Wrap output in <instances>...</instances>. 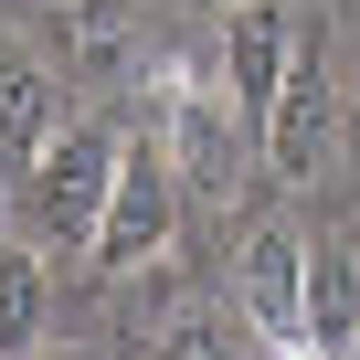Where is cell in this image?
<instances>
[{"mask_svg":"<svg viewBox=\"0 0 360 360\" xmlns=\"http://www.w3.org/2000/svg\"><path fill=\"white\" fill-rule=\"evenodd\" d=\"M117 159L127 138L75 117L22 180H11V212H22V244L32 255H96V223H106V191H117Z\"/></svg>","mask_w":360,"mask_h":360,"instance_id":"1","label":"cell"},{"mask_svg":"<svg viewBox=\"0 0 360 360\" xmlns=\"http://www.w3.org/2000/svg\"><path fill=\"white\" fill-rule=\"evenodd\" d=\"M180 233V169H169V138L138 127L127 159H117V191H106V223H96V276H148Z\"/></svg>","mask_w":360,"mask_h":360,"instance_id":"2","label":"cell"},{"mask_svg":"<svg viewBox=\"0 0 360 360\" xmlns=\"http://www.w3.org/2000/svg\"><path fill=\"white\" fill-rule=\"evenodd\" d=\"M169 138V169H180V202H233V106H223V75H169L159 85V117Z\"/></svg>","mask_w":360,"mask_h":360,"instance_id":"3","label":"cell"},{"mask_svg":"<svg viewBox=\"0 0 360 360\" xmlns=\"http://www.w3.org/2000/svg\"><path fill=\"white\" fill-rule=\"evenodd\" d=\"M286 75H297L286 11H276V0H233V11H223V96H233V117L265 127V106L286 96Z\"/></svg>","mask_w":360,"mask_h":360,"instance_id":"4","label":"cell"},{"mask_svg":"<svg viewBox=\"0 0 360 360\" xmlns=\"http://www.w3.org/2000/svg\"><path fill=\"white\" fill-rule=\"evenodd\" d=\"M75 117H64V75L43 64V53H22V43H0V191L64 138Z\"/></svg>","mask_w":360,"mask_h":360,"instance_id":"5","label":"cell"},{"mask_svg":"<svg viewBox=\"0 0 360 360\" xmlns=\"http://www.w3.org/2000/svg\"><path fill=\"white\" fill-rule=\"evenodd\" d=\"M233 307H244L265 339H307V244L265 223V233L244 244V265H233Z\"/></svg>","mask_w":360,"mask_h":360,"instance_id":"6","label":"cell"},{"mask_svg":"<svg viewBox=\"0 0 360 360\" xmlns=\"http://www.w3.org/2000/svg\"><path fill=\"white\" fill-rule=\"evenodd\" d=\"M255 138H265V159H276L286 180H307V169L339 148V85L297 53V75H286V96L265 106V127H255Z\"/></svg>","mask_w":360,"mask_h":360,"instance_id":"7","label":"cell"},{"mask_svg":"<svg viewBox=\"0 0 360 360\" xmlns=\"http://www.w3.org/2000/svg\"><path fill=\"white\" fill-rule=\"evenodd\" d=\"M53 32H64V75H85V85L138 64V11L127 0H53Z\"/></svg>","mask_w":360,"mask_h":360,"instance_id":"8","label":"cell"},{"mask_svg":"<svg viewBox=\"0 0 360 360\" xmlns=\"http://www.w3.org/2000/svg\"><path fill=\"white\" fill-rule=\"evenodd\" d=\"M53 339V276L32 244H0V360H43Z\"/></svg>","mask_w":360,"mask_h":360,"instance_id":"9","label":"cell"},{"mask_svg":"<svg viewBox=\"0 0 360 360\" xmlns=\"http://www.w3.org/2000/svg\"><path fill=\"white\" fill-rule=\"evenodd\" d=\"M360 339V255L349 244H318L307 255V349H349Z\"/></svg>","mask_w":360,"mask_h":360,"instance_id":"10","label":"cell"},{"mask_svg":"<svg viewBox=\"0 0 360 360\" xmlns=\"http://www.w3.org/2000/svg\"><path fill=\"white\" fill-rule=\"evenodd\" d=\"M244 339H255V318H244V307L191 297V307H169V318H159L148 360H244Z\"/></svg>","mask_w":360,"mask_h":360,"instance_id":"11","label":"cell"},{"mask_svg":"<svg viewBox=\"0 0 360 360\" xmlns=\"http://www.w3.org/2000/svg\"><path fill=\"white\" fill-rule=\"evenodd\" d=\"M276 360H328V349H307V339H286V349H276Z\"/></svg>","mask_w":360,"mask_h":360,"instance_id":"12","label":"cell"},{"mask_svg":"<svg viewBox=\"0 0 360 360\" xmlns=\"http://www.w3.org/2000/svg\"><path fill=\"white\" fill-rule=\"evenodd\" d=\"M43 360H106V349H43Z\"/></svg>","mask_w":360,"mask_h":360,"instance_id":"13","label":"cell"},{"mask_svg":"<svg viewBox=\"0 0 360 360\" xmlns=\"http://www.w3.org/2000/svg\"><path fill=\"white\" fill-rule=\"evenodd\" d=\"M202 11H233V0H202Z\"/></svg>","mask_w":360,"mask_h":360,"instance_id":"14","label":"cell"},{"mask_svg":"<svg viewBox=\"0 0 360 360\" xmlns=\"http://www.w3.org/2000/svg\"><path fill=\"white\" fill-rule=\"evenodd\" d=\"M339 360H360V339H349V349H339Z\"/></svg>","mask_w":360,"mask_h":360,"instance_id":"15","label":"cell"}]
</instances>
